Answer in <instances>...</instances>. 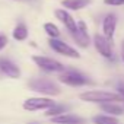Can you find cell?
Returning <instances> with one entry per match:
<instances>
[{"instance_id":"obj_1","label":"cell","mask_w":124,"mask_h":124,"mask_svg":"<svg viewBox=\"0 0 124 124\" xmlns=\"http://www.w3.org/2000/svg\"><path fill=\"white\" fill-rule=\"evenodd\" d=\"M79 98L85 102H93V104H108V102L123 101V96L120 93L108 92V91H88L80 93Z\"/></svg>"},{"instance_id":"obj_2","label":"cell","mask_w":124,"mask_h":124,"mask_svg":"<svg viewBox=\"0 0 124 124\" xmlns=\"http://www.w3.org/2000/svg\"><path fill=\"white\" fill-rule=\"evenodd\" d=\"M29 88L35 92H39V93H44V95H58L61 92V89L51 80L48 79H32L29 80Z\"/></svg>"},{"instance_id":"obj_3","label":"cell","mask_w":124,"mask_h":124,"mask_svg":"<svg viewBox=\"0 0 124 124\" xmlns=\"http://www.w3.org/2000/svg\"><path fill=\"white\" fill-rule=\"evenodd\" d=\"M58 80L64 85H69V86H82V85L89 83V79L86 76H83L82 73L75 72V70L61 72V75L58 76Z\"/></svg>"},{"instance_id":"obj_4","label":"cell","mask_w":124,"mask_h":124,"mask_svg":"<svg viewBox=\"0 0 124 124\" xmlns=\"http://www.w3.org/2000/svg\"><path fill=\"white\" fill-rule=\"evenodd\" d=\"M32 60L39 69L45 72H64V66L54 58H50L45 55H34Z\"/></svg>"},{"instance_id":"obj_5","label":"cell","mask_w":124,"mask_h":124,"mask_svg":"<svg viewBox=\"0 0 124 124\" xmlns=\"http://www.w3.org/2000/svg\"><path fill=\"white\" fill-rule=\"evenodd\" d=\"M48 45L53 48V51H55V53H58V54H61V55H64V57L80 58V54H79L73 47H70L69 44L60 41V39H57V38H50Z\"/></svg>"},{"instance_id":"obj_6","label":"cell","mask_w":124,"mask_h":124,"mask_svg":"<svg viewBox=\"0 0 124 124\" xmlns=\"http://www.w3.org/2000/svg\"><path fill=\"white\" fill-rule=\"evenodd\" d=\"M93 45L102 57H105V58L112 57V42L104 34H95L93 35Z\"/></svg>"},{"instance_id":"obj_7","label":"cell","mask_w":124,"mask_h":124,"mask_svg":"<svg viewBox=\"0 0 124 124\" xmlns=\"http://www.w3.org/2000/svg\"><path fill=\"white\" fill-rule=\"evenodd\" d=\"M54 105V101L50 98H28L23 102V109L26 111H39V109H48Z\"/></svg>"},{"instance_id":"obj_8","label":"cell","mask_w":124,"mask_h":124,"mask_svg":"<svg viewBox=\"0 0 124 124\" xmlns=\"http://www.w3.org/2000/svg\"><path fill=\"white\" fill-rule=\"evenodd\" d=\"M72 37L80 48H88L89 44H91V38H89V34H88V26L83 21L78 22V31L75 34H72Z\"/></svg>"},{"instance_id":"obj_9","label":"cell","mask_w":124,"mask_h":124,"mask_svg":"<svg viewBox=\"0 0 124 124\" xmlns=\"http://www.w3.org/2000/svg\"><path fill=\"white\" fill-rule=\"evenodd\" d=\"M54 13H55V18L69 29L70 34H75V32L78 31V22L73 19V16H72L66 9H57Z\"/></svg>"},{"instance_id":"obj_10","label":"cell","mask_w":124,"mask_h":124,"mask_svg":"<svg viewBox=\"0 0 124 124\" xmlns=\"http://www.w3.org/2000/svg\"><path fill=\"white\" fill-rule=\"evenodd\" d=\"M0 70H2L6 76L12 78V79L21 78V69H19L15 63H12L9 58L0 57Z\"/></svg>"},{"instance_id":"obj_11","label":"cell","mask_w":124,"mask_h":124,"mask_svg":"<svg viewBox=\"0 0 124 124\" xmlns=\"http://www.w3.org/2000/svg\"><path fill=\"white\" fill-rule=\"evenodd\" d=\"M115 28H117V16L114 13H108L102 21V34L108 39H112L115 34Z\"/></svg>"},{"instance_id":"obj_12","label":"cell","mask_w":124,"mask_h":124,"mask_svg":"<svg viewBox=\"0 0 124 124\" xmlns=\"http://www.w3.org/2000/svg\"><path fill=\"white\" fill-rule=\"evenodd\" d=\"M54 124H83L85 120L79 115H73V114H63L51 118Z\"/></svg>"},{"instance_id":"obj_13","label":"cell","mask_w":124,"mask_h":124,"mask_svg":"<svg viewBox=\"0 0 124 124\" xmlns=\"http://www.w3.org/2000/svg\"><path fill=\"white\" fill-rule=\"evenodd\" d=\"M101 108L104 112H107L108 115H112V117H118V115H123L124 114V108L115 102H108V104H101Z\"/></svg>"},{"instance_id":"obj_14","label":"cell","mask_w":124,"mask_h":124,"mask_svg":"<svg viewBox=\"0 0 124 124\" xmlns=\"http://www.w3.org/2000/svg\"><path fill=\"white\" fill-rule=\"evenodd\" d=\"M89 3H91V0H63L61 2L64 9H70V10H80L86 8Z\"/></svg>"},{"instance_id":"obj_15","label":"cell","mask_w":124,"mask_h":124,"mask_svg":"<svg viewBox=\"0 0 124 124\" xmlns=\"http://www.w3.org/2000/svg\"><path fill=\"white\" fill-rule=\"evenodd\" d=\"M13 38L16 41H25L28 38V28L25 23H18L13 29Z\"/></svg>"},{"instance_id":"obj_16","label":"cell","mask_w":124,"mask_h":124,"mask_svg":"<svg viewBox=\"0 0 124 124\" xmlns=\"http://www.w3.org/2000/svg\"><path fill=\"white\" fill-rule=\"evenodd\" d=\"M92 121H93V124H118L117 117L105 115V114H102V115H95V117L92 118Z\"/></svg>"},{"instance_id":"obj_17","label":"cell","mask_w":124,"mask_h":124,"mask_svg":"<svg viewBox=\"0 0 124 124\" xmlns=\"http://www.w3.org/2000/svg\"><path fill=\"white\" fill-rule=\"evenodd\" d=\"M66 109H67V107H66V105H57V104H54L51 108H48V109H47L45 115H47V117H50V118H54V117H58V115H63Z\"/></svg>"},{"instance_id":"obj_18","label":"cell","mask_w":124,"mask_h":124,"mask_svg":"<svg viewBox=\"0 0 124 124\" xmlns=\"http://www.w3.org/2000/svg\"><path fill=\"white\" fill-rule=\"evenodd\" d=\"M44 31L47 32V35H48L50 38H58V37H60V29H58V26L54 25V23H51V22H47V23L44 25Z\"/></svg>"},{"instance_id":"obj_19","label":"cell","mask_w":124,"mask_h":124,"mask_svg":"<svg viewBox=\"0 0 124 124\" xmlns=\"http://www.w3.org/2000/svg\"><path fill=\"white\" fill-rule=\"evenodd\" d=\"M104 3L108 6H121L124 5V0H104Z\"/></svg>"},{"instance_id":"obj_20","label":"cell","mask_w":124,"mask_h":124,"mask_svg":"<svg viewBox=\"0 0 124 124\" xmlns=\"http://www.w3.org/2000/svg\"><path fill=\"white\" fill-rule=\"evenodd\" d=\"M6 45H8V37L3 35V34H0V50H3Z\"/></svg>"},{"instance_id":"obj_21","label":"cell","mask_w":124,"mask_h":124,"mask_svg":"<svg viewBox=\"0 0 124 124\" xmlns=\"http://www.w3.org/2000/svg\"><path fill=\"white\" fill-rule=\"evenodd\" d=\"M117 89H118V92H120V95L124 98V83H118V86H117Z\"/></svg>"},{"instance_id":"obj_22","label":"cell","mask_w":124,"mask_h":124,"mask_svg":"<svg viewBox=\"0 0 124 124\" xmlns=\"http://www.w3.org/2000/svg\"><path fill=\"white\" fill-rule=\"evenodd\" d=\"M121 50L124 51V41H123V44H121Z\"/></svg>"},{"instance_id":"obj_23","label":"cell","mask_w":124,"mask_h":124,"mask_svg":"<svg viewBox=\"0 0 124 124\" xmlns=\"http://www.w3.org/2000/svg\"><path fill=\"white\" fill-rule=\"evenodd\" d=\"M121 58H123V61H124V51H123V54H121Z\"/></svg>"}]
</instances>
